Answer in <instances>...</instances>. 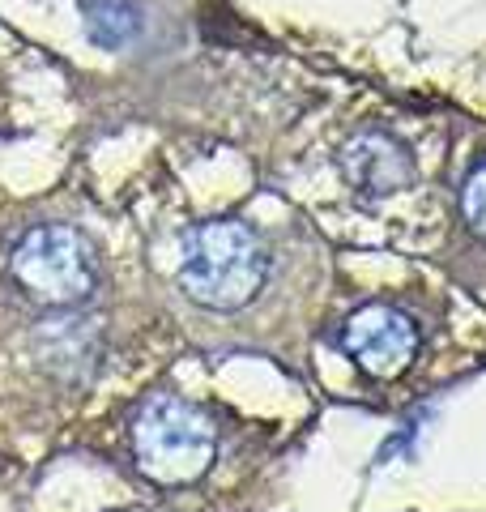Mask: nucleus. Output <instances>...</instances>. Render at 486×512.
<instances>
[{"label":"nucleus","mask_w":486,"mask_h":512,"mask_svg":"<svg viewBox=\"0 0 486 512\" xmlns=\"http://www.w3.org/2000/svg\"><path fill=\"white\" fill-rule=\"evenodd\" d=\"M86 30L99 47H124L137 39L141 9L133 0H86Z\"/></svg>","instance_id":"obj_7"},{"label":"nucleus","mask_w":486,"mask_h":512,"mask_svg":"<svg viewBox=\"0 0 486 512\" xmlns=\"http://www.w3.org/2000/svg\"><path fill=\"white\" fill-rule=\"evenodd\" d=\"M265 274L269 261L261 239L235 218H214L188 235L180 261V291L209 312H235L256 299Z\"/></svg>","instance_id":"obj_1"},{"label":"nucleus","mask_w":486,"mask_h":512,"mask_svg":"<svg viewBox=\"0 0 486 512\" xmlns=\"http://www.w3.org/2000/svg\"><path fill=\"white\" fill-rule=\"evenodd\" d=\"M35 355L60 380H86L94 355H99V333H94L90 320L69 316V308H60V316H47L35 329Z\"/></svg>","instance_id":"obj_6"},{"label":"nucleus","mask_w":486,"mask_h":512,"mask_svg":"<svg viewBox=\"0 0 486 512\" xmlns=\"http://www.w3.org/2000/svg\"><path fill=\"white\" fill-rule=\"evenodd\" d=\"M461 218L478 239H486V163H478L461 184Z\"/></svg>","instance_id":"obj_8"},{"label":"nucleus","mask_w":486,"mask_h":512,"mask_svg":"<svg viewBox=\"0 0 486 512\" xmlns=\"http://www.w3.org/2000/svg\"><path fill=\"white\" fill-rule=\"evenodd\" d=\"M342 171H346V184L363 197H393L405 184L414 180V158L405 154V146L388 133H359L346 141L342 150Z\"/></svg>","instance_id":"obj_5"},{"label":"nucleus","mask_w":486,"mask_h":512,"mask_svg":"<svg viewBox=\"0 0 486 512\" xmlns=\"http://www.w3.org/2000/svg\"><path fill=\"white\" fill-rule=\"evenodd\" d=\"M9 274L43 308H77L94 291V265L86 239L69 227H35L18 239L9 256Z\"/></svg>","instance_id":"obj_3"},{"label":"nucleus","mask_w":486,"mask_h":512,"mask_svg":"<svg viewBox=\"0 0 486 512\" xmlns=\"http://www.w3.org/2000/svg\"><path fill=\"white\" fill-rule=\"evenodd\" d=\"M218 427L214 419L171 393H154L133 419L137 470L158 487H188L214 466Z\"/></svg>","instance_id":"obj_2"},{"label":"nucleus","mask_w":486,"mask_h":512,"mask_svg":"<svg viewBox=\"0 0 486 512\" xmlns=\"http://www.w3.org/2000/svg\"><path fill=\"white\" fill-rule=\"evenodd\" d=\"M342 350L363 367L367 376L393 380L418 355V329H414V320L405 316L401 308H388V303H367V308H359L346 320Z\"/></svg>","instance_id":"obj_4"}]
</instances>
